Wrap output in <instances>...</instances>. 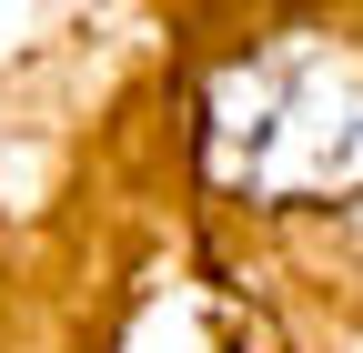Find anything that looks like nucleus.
Returning a JSON list of instances; mask_svg holds the SVG:
<instances>
[{
  "mask_svg": "<svg viewBox=\"0 0 363 353\" xmlns=\"http://www.w3.org/2000/svg\"><path fill=\"white\" fill-rule=\"evenodd\" d=\"M202 172L242 202H353L363 192V51L272 30L202 81Z\"/></svg>",
  "mask_w": 363,
  "mask_h": 353,
  "instance_id": "f257e3e1",
  "label": "nucleus"
}]
</instances>
